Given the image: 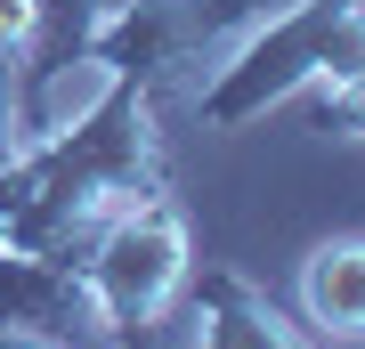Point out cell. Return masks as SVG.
<instances>
[{
	"instance_id": "6da1fadb",
	"label": "cell",
	"mask_w": 365,
	"mask_h": 349,
	"mask_svg": "<svg viewBox=\"0 0 365 349\" xmlns=\"http://www.w3.org/2000/svg\"><path fill=\"white\" fill-rule=\"evenodd\" d=\"M98 276H106V293H114L122 317H146V309L170 293V276H179V228H163V220L114 228V244H106Z\"/></svg>"
},
{
	"instance_id": "7a4b0ae2",
	"label": "cell",
	"mask_w": 365,
	"mask_h": 349,
	"mask_svg": "<svg viewBox=\"0 0 365 349\" xmlns=\"http://www.w3.org/2000/svg\"><path fill=\"white\" fill-rule=\"evenodd\" d=\"M309 317L333 333H365V244H325L309 260Z\"/></svg>"
}]
</instances>
